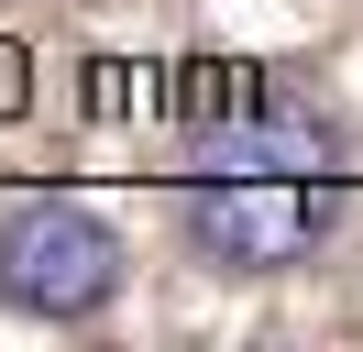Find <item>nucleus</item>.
Here are the masks:
<instances>
[{
    "label": "nucleus",
    "instance_id": "1",
    "mask_svg": "<svg viewBox=\"0 0 363 352\" xmlns=\"http://www.w3.org/2000/svg\"><path fill=\"white\" fill-rule=\"evenodd\" d=\"M199 132H187V187H177V242L199 275H297L330 253L352 176H341V132L319 110H297L286 88H264L253 66L199 77Z\"/></svg>",
    "mask_w": 363,
    "mask_h": 352
},
{
    "label": "nucleus",
    "instance_id": "2",
    "mask_svg": "<svg viewBox=\"0 0 363 352\" xmlns=\"http://www.w3.org/2000/svg\"><path fill=\"white\" fill-rule=\"evenodd\" d=\"M0 297L45 330H89L121 297V231L67 187H0Z\"/></svg>",
    "mask_w": 363,
    "mask_h": 352
}]
</instances>
